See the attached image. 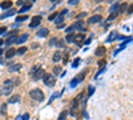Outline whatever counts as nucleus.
Masks as SVG:
<instances>
[{"label": "nucleus", "mask_w": 133, "mask_h": 120, "mask_svg": "<svg viewBox=\"0 0 133 120\" xmlns=\"http://www.w3.org/2000/svg\"><path fill=\"white\" fill-rule=\"evenodd\" d=\"M132 10H133V7H132V5H129V12H128V13H129V15H130V13H132Z\"/></svg>", "instance_id": "nucleus-50"}, {"label": "nucleus", "mask_w": 133, "mask_h": 120, "mask_svg": "<svg viewBox=\"0 0 133 120\" xmlns=\"http://www.w3.org/2000/svg\"><path fill=\"white\" fill-rule=\"evenodd\" d=\"M85 16H87V12H81V13H79L76 16L77 19H83V18H85Z\"/></svg>", "instance_id": "nucleus-35"}, {"label": "nucleus", "mask_w": 133, "mask_h": 120, "mask_svg": "<svg viewBox=\"0 0 133 120\" xmlns=\"http://www.w3.org/2000/svg\"><path fill=\"white\" fill-rule=\"evenodd\" d=\"M116 39H117V40H124V39H125V37H124V36H117V37H116Z\"/></svg>", "instance_id": "nucleus-49"}, {"label": "nucleus", "mask_w": 133, "mask_h": 120, "mask_svg": "<svg viewBox=\"0 0 133 120\" xmlns=\"http://www.w3.org/2000/svg\"><path fill=\"white\" fill-rule=\"evenodd\" d=\"M16 4H17V5H21V7H23V5L25 4V2H23V0H19V2H16Z\"/></svg>", "instance_id": "nucleus-43"}, {"label": "nucleus", "mask_w": 133, "mask_h": 120, "mask_svg": "<svg viewBox=\"0 0 133 120\" xmlns=\"http://www.w3.org/2000/svg\"><path fill=\"white\" fill-rule=\"evenodd\" d=\"M68 12V10L65 8V10H63L60 13H57V16H56V19H55V23L57 24V26H60V23H63V20H64V16H65V13Z\"/></svg>", "instance_id": "nucleus-5"}, {"label": "nucleus", "mask_w": 133, "mask_h": 120, "mask_svg": "<svg viewBox=\"0 0 133 120\" xmlns=\"http://www.w3.org/2000/svg\"><path fill=\"white\" fill-rule=\"evenodd\" d=\"M56 16H57V13H56V12H53L52 15H49V18H48V19L52 21V20H55V19H56Z\"/></svg>", "instance_id": "nucleus-36"}, {"label": "nucleus", "mask_w": 133, "mask_h": 120, "mask_svg": "<svg viewBox=\"0 0 133 120\" xmlns=\"http://www.w3.org/2000/svg\"><path fill=\"white\" fill-rule=\"evenodd\" d=\"M60 74H61V67H60V66H56V67L53 68V75L57 76V75H60Z\"/></svg>", "instance_id": "nucleus-29"}, {"label": "nucleus", "mask_w": 133, "mask_h": 120, "mask_svg": "<svg viewBox=\"0 0 133 120\" xmlns=\"http://www.w3.org/2000/svg\"><path fill=\"white\" fill-rule=\"evenodd\" d=\"M79 0H69V4H77Z\"/></svg>", "instance_id": "nucleus-44"}, {"label": "nucleus", "mask_w": 133, "mask_h": 120, "mask_svg": "<svg viewBox=\"0 0 133 120\" xmlns=\"http://www.w3.org/2000/svg\"><path fill=\"white\" fill-rule=\"evenodd\" d=\"M73 28L77 29V31H81V32H85V21L83 20H79L73 24Z\"/></svg>", "instance_id": "nucleus-6"}, {"label": "nucleus", "mask_w": 133, "mask_h": 120, "mask_svg": "<svg viewBox=\"0 0 133 120\" xmlns=\"http://www.w3.org/2000/svg\"><path fill=\"white\" fill-rule=\"evenodd\" d=\"M13 90V85H3L0 88V93L2 95H10Z\"/></svg>", "instance_id": "nucleus-7"}, {"label": "nucleus", "mask_w": 133, "mask_h": 120, "mask_svg": "<svg viewBox=\"0 0 133 120\" xmlns=\"http://www.w3.org/2000/svg\"><path fill=\"white\" fill-rule=\"evenodd\" d=\"M77 84H79V82H77L76 79H73V80H71V87H76Z\"/></svg>", "instance_id": "nucleus-39"}, {"label": "nucleus", "mask_w": 133, "mask_h": 120, "mask_svg": "<svg viewBox=\"0 0 133 120\" xmlns=\"http://www.w3.org/2000/svg\"><path fill=\"white\" fill-rule=\"evenodd\" d=\"M119 3H114L111 8H109V13H114V12H117V11H119Z\"/></svg>", "instance_id": "nucleus-21"}, {"label": "nucleus", "mask_w": 133, "mask_h": 120, "mask_svg": "<svg viewBox=\"0 0 133 120\" xmlns=\"http://www.w3.org/2000/svg\"><path fill=\"white\" fill-rule=\"evenodd\" d=\"M29 96L35 101H43L44 100V92L41 90H39V88H35V90L29 91Z\"/></svg>", "instance_id": "nucleus-1"}, {"label": "nucleus", "mask_w": 133, "mask_h": 120, "mask_svg": "<svg viewBox=\"0 0 133 120\" xmlns=\"http://www.w3.org/2000/svg\"><path fill=\"white\" fill-rule=\"evenodd\" d=\"M57 40H59V39H56V37L51 39V40H49V45H56V44H57Z\"/></svg>", "instance_id": "nucleus-33"}, {"label": "nucleus", "mask_w": 133, "mask_h": 120, "mask_svg": "<svg viewBox=\"0 0 133 120\" xmlns=\"http://www.w3.org/2000/svg\"><path fill=\"white\" fill-rule=\"evenodd\" d=\"M15 13H16V10H15V8H11V10H7L4 13H2V15H0V19L10 18V16H13Z\"/></svg>", "instance_id": "nucleus-8"}, {"label": "nucleus", "mask_w": 133, "mask_h": 120, "mask_svg": "<svg viewBox=\"0 0 133 120\" xmlns=\"http://www.w3.org/2000/svg\"><path fill=\"white\" fill-rule=\"evenodd\" d=\"M84 40H85V34H76L75 37H73V42L76 44H81Z\"/></svg>", "instance_id": "nucleus-9"}, {"label": "nucleus", "mask_w": 133, "mask_h": 120, "mask_svg": "<svg viewBox=\"0 0 133 120\" xmlns=\"http://www.w3.org/2000/svg\"><path fill=\"white\" fill-rule=\"evenodd\" d=\"M43 82L47 87H53L55 84H56V79H55L53 75H45L43 77Z\"/></svg>", "instance_id": "nucleus-2"}, {"label": "nucleus", "mask_w": 133, "mask_h": 120, "mask_svg": "<svg viewBox=\"0 0 133 120\" xmlns=\"http://www.w3.org/2000/svg\"><path fill=\"white\" fill-rule=\"evenodd\" d=\"M105 63H107L105 60H100V61H99V66H104Z\"/></svg>", "instance_id": "nucleus-47"}, {"label": "nucleus", "mask_w": 133, "mask_h": 120, "mask_svg": "<svg viewBox=\"0 0 133 120\" xmlns=\"http://www.w3.org/2000/svg\"><path fill=\"white\" fill-rule=\"evenodd\" d=\"M56 45H59V47L63 48V47L65 45V44H64V40H57V44H56Z\"/></svg>", "instance_id": "nucleus-40"}, {"label": "nucleus", "mask_w": 133, "mask_h": 120, "mask_svg": "<svg viewBox=\"0 0 133 120\" xmlns=\"http://www.w3.org/2000/svg\"><path fill=\"white\" fill-rule=\"evenodd\" d=\"M117 15H119V12L111 13V15H109V18H108V20H113V19H116V18H117Z\"/></svg>", "instance_id": "nucleus-32"}, {"label": "nucleus", "mask_w": 133, "mask_h": 120, "mask_svg": "<svg viewBox=\"0 0 133 120\" xmlns=\"http://www.w3.org/2000/svg\"><path fill=\"white\" fill-rule=\"evenodd\" d=\"M48 34H49V29L48 28H41L40 31L37 32V36L39 37H45V36H48Z\"/></svg>", "instance_id": "nucleus-14"}, {"label": "nucleus", "mask_w": 133, "mask_h": 120, "mask_svg": "<svg viewBox=\"0 0 133 120\" xmlns=\"http://www.w3.org/2000/svg\"><path fill=\"white\" fill-rule=\"evenodd\" d=\"M63 53L60 52V51H56V52H55L53 53V58H52V60L55 61V63H57V61H60L61 59H63V56H61Z\"/></svg>", "instance_id": "nucleus-16"}, {"label": "nucleus", "mask_w": 133, "mask_h": 120, "mask_svg": "<svg viewBox=\"0 0 133 120\" xmlns=\"http://www.w3.org/2000/svg\"><path fill=\"white\" fill-rule=\"evenodd\" d=\"M105 52H107V48H105L104 45H101V47L96 48V51H95V53H96L97 56H104Z\"/></svg>", "instance_id": "nucleus-11"}, {"label": "nucleus", "mask_w": 133, "mask_h": 120, "mask_svg": "<svg viewBox=\"0 0 133 120\" xmlns=\"http://www.w3.org/2000/svg\"><path fill=\"white\" fill-rule=\"evenodd\" d=\"M15 55H16V50H15V48H10V50L5 52V58L7 59H11V58H13Z\"/></svg>", "instance_id": "nucleus-15"}, {"label": "nucleus", "mask_w": 133, "mask_h": 120, "mask_svg": "<svg viewBox=\"0 0 133 120\" xmlns=\"http://www.w3.org/2000/svg\"><path fill=\"white\" fill-rule=\"evenodd\" d=\"M19 100H20V96H19V95H13L12 98H10L8 103H10V104H13V103H17Z\"/></svg>", "instance_id": "nucleus-22"}, {"label": "nucleus", "mask_w": 133, "mask_h": 120, "mask_svg": "<svg viewBox=\"0 0 133 120\" xmlns=\"http://www.w3.org/2000/svg\"><path fill=\"white\" fill-rule=\"evenodd\" d=\"M23 117H24V120H28L29 119V114H24V115H23Z\"/></svg>", "instance_id": "nucleus-45"}, {"label": "nucleus", "mask_w": 133, "mask_h": 120, "mask_svg": "<svg viewBox=\"0 0 133 120\" xmlns=\"http://www.w3.org/2000/svg\"><path fill=\"white\" fill-rule=\"evenodd\" d=\"M88 92H89V96H92V95H93V92H95V87H92V85H91V87L88 88Z\"/></svg>", "instance_id": "nucleus-37"}, {"label": "nucleus", "mask_w": 133, "mask_h": 120, "mask_svg": "<svg viewBox=\"0 0 133 120\" xmlns=\"http://www.w3.org/2000/svg\"><path fill=\"white\" fill-rule=\"evenodd\" d=\"M116 37H117V32H111V34H109V36H108V39H107V42L111 43L112 40H114Z\"/></svg>", "instance_id": "nucleus-24"}, {"label": "nucleus", "mask_w": 133, "mask_h": 120, "mask_svg": "<svg viewBox=\"0 0 133 120\" xmlns=\"http://www.w3.org/2000/svg\"><path fill=\"white\" fill-rule=\"evenodd\" d=\"M4 32H7V27H2V28H0V35H3Z\"/></svg>", "instance_id": "nucleus-42"}, {"label": "nucleus", "mask_w": 133, "mask_h": 120, "mask_svg": "<svg viewBox=\"0 0 133 120\" xmlns=\"http://www.w3.org/2000/svg\"><path fill=\"white\" fill-rule=\"evenodd\" d=\"M130 42H132V37H130V36H129V37H128L127 40H124V42H122V43L120 44V51H121V50H124V48L128 45V43H130Z\"/></svg>", "instance_id": "nucleus-20"}, {"label": "nucleus", "mask_w": 133, "mask_h": 120, "mask_svg": "<svg viewBox=\"0 0 133 120\" xmlns=\"http://www.w3.org/2000/svg\"><path fill=\"white\" fill-rule=\"evenodd\" d=\"M16 120H24V117H23V116H21V115H19V116H17V117H16Z\"/></svg>", "instance_id": "nucleus-48"}, {"label": "nucleus", "mask_w": 133, "mask_h": 120, "mask_svg": "<svg viewBox=\"0 0 133 120\" xmlns=\"http://www.w3.org/2000/svg\"><path fill=\"white\" fill-rule=\"evenodd\" d=\"M25 20H28V16L27 15H20V16H17L16 18V23H20V21H25Z\"/></svg>", "instance_id": "nucleus-27"}, {"label": "nucleus", "mask_w": 133, "mask_h": 120, "mask_svg": "<svg viewBox=\"0 0 133 120\" xmlns=\"http://www.w3.org/2000/svg\"><path fill=\"white\" fill-rule=\"evenodd\" d=\"M16 40H17V36H10L8 39L5 40V44H7V45H11V44H13V43H16Z\"/></svg>", "instance_id": "nucleus-19"}, {"label": "nucleus", "mask_w": 133, "mask_h": 120, "mask_svg": "<svg viewBox=\"0 0 133 120\" xmlns=\"http://www.w3.org/2000/svg\"><path fill=\"white\" fill-rule=\"evenodd\" d=\"M67 116H68V111H63L61 114H60V116H59V119H57V120H65V119H67Z\"/></svg>", "instance_id": "nucleus-30"}, {"label": "nucleus", "mask_w": 133, "mask_h": 120, "mask_svg": "<svg viewBox=\"0 0 133 120\" xmlns=\"http://www.w3.org/2000/svg\"><path fill=\"white\" fill-rule=\"evenodd\" d=\"M73 31H75L73 26H71V27H68V28L65 29V32H67V34H71V32H73Z\"/></svg>", "instance_id": "nucleus-38"}, {"label": "nucleus", "mask_w": 133, "mask_h": 120, "mask_svg": "<svg viewBox=\"0 0 133 120\" xmlns=\"http://www.w3.org/2000/svg\"><path fill=\"white\" fill-rule=\"evenodd\" d=\"M3 44H4V42H3V40H2V39H0V47H2Z\"/></svg>", "instance_id": "nucleus-51"}, {"label": "nucleus", "mask_w": 133, "mask_h": 120, "mask_svg": "<svg viewBox=\"0 0 133 120\" xmlns=\"http://www.w3.org/2000/svg\"><path fill=\"white\" fill-rule=\"evenodd\" d=\"M27 39H28V34H23V35H21L20 37H17V40H16V43L21 45V44H24V43L27 42Z\"/></svg>", "instance_id": "nucleus-13"}, {"label": "nucleus", "mask_w": 133, "mask_h": 120, "mask_svg": "<svg viewBox=\"0 0 133 120\" xmlns=\"http://www.w3.org/2000/svg\"><path fill=\"white\" fill-rule=\"evenodd\" d=\"M0 8H3V10H11V8H12V2L7 0V2L0 3Z\"/></svg>", "instance_id": "nucleus-12"}, {"label": "nucleus", "mask_w": 133, "mask_h": 120, "mask_svg": "<svg viewBox=\"0 0 133 120\" xmlns=\"http://www.w3.org/2000/svg\"><path fill=\"white\" fill-rule=\"evenodd\" d=\"M73 37H75V34H68L67 37H65V42L67 43H72L73 42Z\"/></svg>", "instance_id": "nucleus-28"}, {"label": "nucleus", "mask_w": 133, "mask_h": 120, "mask_svg": "<svg viewBox=\"0 0 133 120\" xmlns=\"http://www.w3.org/2000/svg\"><path fill=\"white\" fill-rule=\"evenodd\" d=\"M99 21H101V16L100 15H93V16H91V18L88 19L89 24H95V23H99Z\"/></svg>", "instance_id": "nucleus-10"}, {"label": "nucleus", "mask_w": 133, "mask_h": 120, "mask_svg": "<svg viewBox=\"0 0 133 120\" xmlns=\"http://www.w3.org/2000/svg\"><path fill=\"white\" fill-rule=\"evenodd\" d=\"M85 74H87V71H85V69H84V71H83V72H80V74H79V75H77V76H76L75 79H76V80H77V82H79V83H80V82H83V79H84V75H85Z\"/></svg>", "instance_id": "nucleus-23"}, {"label": "nucleus", "mask_w": 133, "mask_h": 120, "mask_svg": "<svg viewBox=\"0 0 133 120\" xmlns=\"http://www.w3.org/2000/svg\"><path fill=\"white\" fill-rule=\"evenodd\" d=\"M3 55V50H2V48H0V56H2Z\"/></svg>", "instance_id": "nucleus-52"}, {"label": "nucleus", "mask_w": 133, "mask_h": 120, "mask_svg": "<svg viewBox=\"0 0 133 120\" xmlns=\"http://www.w3.org/2000/svg\"><path fill=\"white\" fill-rule=\"evenodd\" d=\"M19 69H21V64H19V63H16V64H13V66L8 67V71H10V72H17Z\"/></svg>", "instance_id": "nucleus-17"}, {"label": "nucleus", "mask_w": 133, "mask_h": 120, "mask_svg": "<svg viewBox=\"0 0 133 120\" xmlns=\"http://www.w3.org/2000/svg\"><path fill=\"white\" fill-rule=\"evenodd\" d=\"M127 10H128V3H122V4L119 5V12L120 13H125Z\"/></svg>", "instance_id": "nucleus-18"}, {"label": "nucleus", "mask_w": 133, "mask_h": 120, "mask_svg": "<svg viewBox=\"0 0 133 120\" xmlns=\"http://www.w3.org/2000/svg\"><path fill=\"white\" fill-rule=\"evenodd\" d=\"M2 114L3 115L7 114V104H2Z\"/></svg>", "instance_id": "nucleus-34"}, {"label": "nucleus", "mask_w": 133, "mask_h": 120, "mask_svg": "<svg viewBox=\"0 0 133 120\" xmlns=\"http://www.w3.org/2000/svg\"><path fill=\"white\" fill-rule=\"evenodd\" d=\"M63 61H64V64H65V63L68 61V55H65L64 58H63Z\"/></svg>", "instance_id": "nucleus-46"}, {"label": "nucleus", "mask_w": 133, "mask_h": 120, "mask_svg": "<svg viewBox=\"0 0 133 120\" xmlns=\"http://www.w3.org/2000/svg\"><path fill=\"white\" fill-rule=\"evenodd\" d=\"M32 76H33V80H40V79H43L45 76V71L43 68H39L36 72L32 74Z\"/></svg>", "instance_id": "nucleus-4"}, {"label": "nucleus", "mask_w": 133, "mask_h": 120, "mask_svg": "<svg viewBox=\"0 0 133 120\" xmlns=\"http://www.w3.org/2000/svg\"><path fill=\"white\" fill-rule=\"evenodd\" d=\"M39 68H41V67H40V66H39V64H37V66H35V67H33L32 69H31V74H33V72H36V71H37Z\"/></svg>", "instance_id": "nucleus-41"}, {"label": "nucleus", "mask_w": 133, "mask_h": 120, "mask_svg": "<svg viewBox=\"0 0 133 120\" xmlns=\"http://www.w3.org/2000/svg\"><path fill=\"white\" fill-rule=\"evenodd\" d=\"M80 61H81V60H80L79 58H76V59L72 61V67H73V68H77V67H79V64H80Z\"/></svg>", "instance_id": "nucleus-31"}, {"label": "nucleus", "mask_w": 133, "mask_h": 120, "mask_svg": "<svg viewBox=\"0 0 133 120\" xmlns=\"http://www.w3.org/2000/svg\"><path fill=\"white\" fill-rule=\"evenodd\" d=\"M27 51H28V48H27V47H24V45H23V47H20V48H19V50L16 51V53L21 56V55H24V53H25Z\"/></svg>", "instance_id": "nucleus-25"}, {"label": "nucleus", "mask_w": 133, "mask_h": 120, "mask_svg": "<svg viewBox=\"0 0 133 120\" xmlns=\"http://www.w3.org/2000/svg\"><path fill=\"white\" fill-rule=\"evenodd\" d=\"M31 7H32V4H27V5H23L21 8H20V11H19V13H21V12H25V11H28V10H31Z\"/></svg>", "instance_id": "nucleus-26"}, {"label": "nucleus", "mask_w": 133, "mask_h": 120, "mask_svg": "<svg viewBox=\"0 0 133 120\" xmlns=\"http://www.w3.org/2000/svg\"><path fill=\"white\" fill-rule=\"evenodd\" d=\"M43 18H41V15H37V16H33L32 18V21L29 23V28H36L39 24L41 23Z\"/></svg>", "instance_id": "nucleus-3"}]
</instances>
